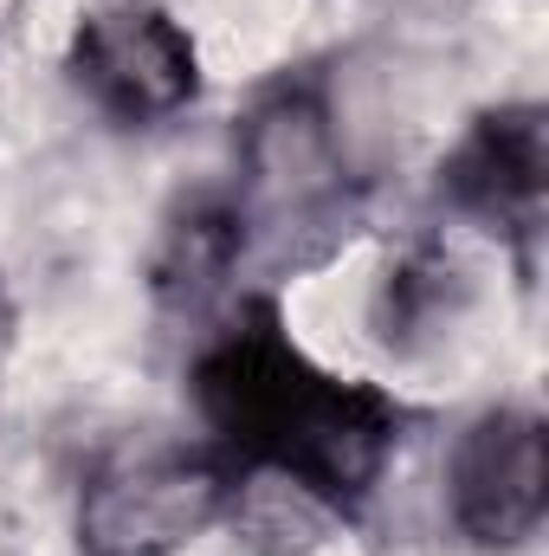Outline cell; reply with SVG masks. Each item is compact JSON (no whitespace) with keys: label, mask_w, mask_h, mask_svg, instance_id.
<instances>
[{"label":"cell","mask_w":549,"mask_h":556,"mask_svg":"<svg viewBox=\"0 0 549 556\" xmlns=\"http://www.w3.org/2000/svg\"><path fill=\"white\" fill-rule=\"evenodd\" d=\"M194 402L240 479L284 485L323 518H349L401 440V408L369 382L317 369L266 298L201 350Z\"/></svg>","instance_id":"1"},{"label":"cell","mask_w":549,"mask_h":556,"mask_svg":"<svg viewBox=\"0 0 549 556\" xmlns=\"http://www.w3.org/2000/svg\"><path fill=\"white\" fill-rule=\"evenodd\" d=\"M233 505V466L214 453H130L91 472L78 498L85 556H181Z\"/></svg>","instance_id":"2"},{"label":"cell","mask_w":549,"mask_h":556,"mask_svg":"<svg viewBox=\"0 0 549 556\" xmlns=\"http://www.w3.org/2000/svg\"><path fill=\"white\" fill-rule=\"evenodd\" d=\"M65 72L111 124H137V130L188 111L201 91L194 39L155 0H111L85 13L72 33Z\"/></svg>","instance_id":"3"},{"label":"cell","mask_w":549,"mask_h":556,"mask_svg":"<svg viewBox=\"0 0 549 556\" xmlns=\"http://www.w3.org/2000/svg\"><path fill=\"white\" fill-rule=\"evenodd\" d=\"M446 511L478 551H524L549 511V427L537 408L478 415L446 459Z\"/></svg>","instance_id":"4"},{"label":"cell","mask_w":549,"mask_h":556,"mask_svg":"<svg viewBox=\"0 0 549 556\" xmlns=\"http://www.w3.org/2000/svg\"><path fill=\"white\" fill-rule=\"evenodd\" d=\"M439 194L465 220L491 227L511 247H531L544 233L549 207V117L544 104H505L485 111L459 149L439 162Z\"/></svg>","instance_id":"5"},{"label":"cell","mask_w":549,"mask_h":556,"mask_svg":"<svg viewBox=\"0 0 549 556\" xmlns=\"http://www.w3.org/2000/svg\"><path fill=\"white\" fill-rule=\"evenodd\" d=\"M246 253V201L227 194H188L155 233L149 253V291L168 311H201Z\"/></svg>","instance_id":"6"},{"label":"cell","mask_w":549,"mask_h":556,"mask_svg":"<svg viewBox=\"0 0 549 556\" xmlns=\"http://www.w3.org/2000/svg\"><path fill=\"white\" fill-rule=\"evenodd\" d=\"M459 291H465V285H459V266H452L446 253L420 247V253H408L395 273L382 278L375 330H382L388 343H401V350H408L413 337H433V330H446V324H452Z\"/></svg>","instance_id":"7"},{"label":"cell","mask_w":549,"mask_h":556,"mask_svg":"<svg viewBox=\"0 0 549 556\" xmlns=\"http://www.w3.org/2000/svg\"><path fill=\"white\" fill-rule=\"evenodd\" d=\"M7 350H13V304H7V291H0V363H7Z\"/></svg>","instance_id":"8"}]
</instances>
